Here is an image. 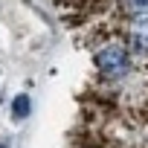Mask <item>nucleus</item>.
I'll list each match as a JSON object with an SVG mask.
<instances>
[{
    "instance_id": "nucleus-4",
    "label": "nucleus",
    "mask_w": 148,
    "mask_h": 148,
    "mask_svg": "<svg viewBox=\"0 0 148 148\" xmlns=\"http://www.w3.org/2000/svg\"><path fill=\"white\" fill-rule=\"evenodd\" d=\"M29 110V105H26V99H18V105H15V113L21 116V113H26Z\"/></svg>"
},
{
    "instance_id": "nucleus-1",
    "label": "nucleus",
    "mask_w": 148,
    "mask_h": 148,
    "mask_svg": "<svg viewBox=\"0 0 148 148\" xmlns=\"http://www.w3.org/2000/svg\"><path fill=\"white\" fill-rule=\"evenodd\" d=\"M96 67L105 73V76L116 79V76H125L128 67H131V55L122 44H108L96 52Z\"/></svg>"
},
{
    "instance_id": "nucleus-5",
    "label": "nucleus",
    "mask_w": 148,
    "mask_h": 148,
    "mask_svg": "<svg viewBox=\"0 0 148 148\" xmlns=\"http://www.w3.org/2000/svg\"><path fill=\"white\" fill-rule=\"evenodd\" d=\"M0 148H6V145H3V142H0Z\"/></svg>"
},
{
    "instance_id": "nucleus-2",
    "label": "nucleus",
    "mask_w": 148,
    "mask_h": 148,
    "mask_svg": "<svg viewBox=\"0 0 148 148\" xmlns=\"http://www.w3.org/2000/svg\"><path fill=\"white\" fill-rule=\"evenodd\" d=\"M131 47L136 55H148V18H142L131 26Z\"/></svg>"
},
{
    "instance_id": "nucleus-3",
    "label": "nucleus",
    "mask_w": 148,
    "mask_h": 148,
    "mask_svg": "<svg viewBox=\"0 0 148 148\" xmlns=\"http://www.w3.org/2000/svg\"><path fill=\"white\" fill-rule=\"evenodd\" d=\"M119 6L128 15H148V0H119Z\"/></svg>"
}]
</instances>
